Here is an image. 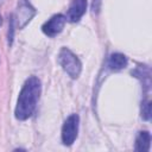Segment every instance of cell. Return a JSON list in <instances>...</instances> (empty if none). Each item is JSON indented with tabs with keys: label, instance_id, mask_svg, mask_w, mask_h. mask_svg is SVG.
I'll return each mask as SVG.
<instances>
[{
	"label": "cell",
	"instance_id": "1",
	"mask_svg": "<svg viewBox=\"0 0 152 152\" xmlns=\"http://www.w3.org/2000/svg\"><path fill=\"white\" fill-rule=\"evenodd\" d=\"M40 91H42V86L38 77L36 76L28 77L24 83L17 101L14 114L18 120H26L33 114L37 102L39 100Z\"/></svg>",
	"mask_w": 152,
	"mask_h": 152
},
{
	"label": "cell",
	"instance_id": "2",
	"mask_svg": "<svg viewBox=\"0 0 152 152\" xmlns=\"http://www.w3.org/2000/svg\"><path fill=\"white\" fill-rule=\"evenodd\" d=\"M58 61L64 71L71 77V78H77L81 74L82 64L80 59L77 58L76 55H74L69 49L63 48L58 55Z\"/></svg>",
	"mask_w": 152,
	"mask_h": 152
},
{
	"label": "cell",
	"instance_id": "3",
	"mask_svg": "<svg viewBox=\"0 0 152 152\" xmlns=\"http://www.w3.org/2000/svg\"><path fill=\"white\" fill-rule=\"evenodd\" d=\"M80 118L77 114H71L64 122L62 127V141L64 145L70 146L77 138Z\"/></svg>",
	"mask_w": 152,
	"mask_h": 152
},
{
	"label": "cell",
	"instance_id": "4",
	"mask_svg": "<svg viewBox=\"0 0 152 152\" xmlns=\"http://www.w3.org/2000/svg\"><path fill=\"white\" fill-rule=\"evenodd\" d=\"M66 21V18L63 14H55L53 17H51L43 26L42 30L43 32L49 36V37H55L57 36L64 27V24Z\"/></svg>",
	"mask_w": 152,
	"mask_h": 152
},
{
	"label": "cell",
	"instance_id": "5",
	"mask_svg": "<svg viewBox=\"0 0 152 152\" xmlns=\"http://www.w3.org/2000/svg\"><path fill=\"white\" fill-rule=\"evenodd\" d=\"M34 14H36V10L28 4V1L21 0L18 6V11H17V20H18L19 28L24 27L32 19Z\"/></svg>",
	"mask_w": 152,
	"mask_h": 152
},
{
	"label": "cell",
	"instance_id": "6",
	"mask_svg": "<svg viewBox=\"0 0 152 152\" xmlns=\"http://www.w3.org/2000/svg\"><path fill=\"white\" fill-rule=\"evenodd\" d=\"M86 10H87V0H72L66 14V19L71 23H77L86 13Z\"/></svg>",
	"mask_w": 152,
	"mask_h": 152
},
{
	"label": "cell",
	"instance_id": "7",
	"mask_svg": "<svg viewBox=\"0 0 152 152\" xmlns=\"http://www.w3.org/2000/svg\"><path fill=\"white\" fill-rule=\"evenodd\" d=\"M151 146V134L147 131L139 132L135 140V151L138 152H147Z\"/></svg>",
	"mask_w": 152,
	"mask_h": 152
},
{
	"label": "cell",
	"instance_id": "8",
	"mask_svg": "<svg viewBox=\"0 0 152 152\" xmlns=\"http://www.w3.org/2000/svg\"><path fill=\"white\" fill-rule=\"evenodd\" d=\"M107 65L110 70H114V71L121 70L127 65V58L122 53H113L108 58Z\"/></svg>",
	"mask_w": 152,
	"mask_h": 152
},
{
	"label": "cell",
	"instance_id": "9",
	"mask_svg": "<svg viewBox=\"0 0 152 152\" xmlns=\"http://www.w3.org/2000/svg\"><path fill=\"white\" fill-rule=\"evenodd\" d=\"M150 116H151V102L145 101L142 102L141 106V118L144 120H150Z\"/></svg>",
	"mask_w": 152,
	"mask_h": 152
},
{
	"label": "cell",
	"instance_id": "10",
	"mask_svg": "<svg viewBox=\"0 0 152 152\" xmlns=\"http://www.w3.org/2000/svg\"><path fill=\"white\" fill-rule=\"evenodd\" d=\"M0 25H1V15H0Z\"/></svg>",
	"mask_w": 152,
	"mask_h": 152
},
{
	"label": "cell",
	"instance_id": "11",
	"mask_svg": "<svg viewBox=\"0 0 152 152\" xmlns=\"http://www.w3.org/2000/svg\"><path fill=\"white\" fill-rule=\"evenodd\" d=\"M0 1H1V0H0Z\"/></svg>",
	"mask_w": 152,
	"mask_h": 152
}]
</instances>
